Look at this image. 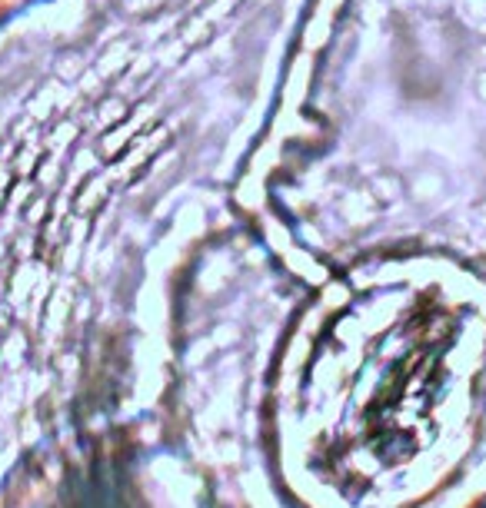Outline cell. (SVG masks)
<instances>
[{
    "mask_svg": "<svg viewBox=\"0 0 486 508\" xmlns=\"http://www.w3.org/2000/svg\"><path fill=\"white\" fill-rule=\"evenodd\" d=\"M453 326L420 316L387 352L330 379L297 415V469L360 508L427 499L473 445L477 405L450 362Z\"/></svg>",
    "mask_w": 486,
    "mask_h": 508,
    "instance_id": "cell-1",
    "label": "cell"
}]
</instances>
